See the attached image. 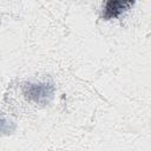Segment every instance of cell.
Wrapping results in <instances>:
<instances>
[{
	"label": "cell",
	"instance_id": "1",
	"mask_svg": "<svg viewBox=\"0 0 151 151\" xmlns=\"http://www.w3.org/2000/svg\"><path fill=\"white\" fill-rule=\"evenodd\" d=\"M133 1H122V0H111L105 2L103 8V18L104 19H112L117 18L125 11L130 9L133 6Z\"/></svg>",
	"mask_w": 151,
	"mask_h": 151
},
{
	"label": "cell",
	"instance_id": "2",
	"mask_svg": "<svg viewBox=\"0 0 151 151\" xmlns=\"http://www.w3.org/2000/svg\"><path fill=\"white\" fill-rule=\"evenodd\" d=\"M29 88H31V90L28 91L29 97H33V96L35 97L37 93H39L37 101H40V100H41V97L46 98V94H51V93H52V90H48V87H46V86H44V85H41V84H39V85L35 84L34 86H31Z\"/></svg>",
	"mask_w": 151,
	"mask_h": 151
}]
</instances>
